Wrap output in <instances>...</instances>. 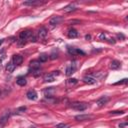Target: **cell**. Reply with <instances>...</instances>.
Listing matches in <instances>:
<instances>
[{
    "label": "cell",
    "mask_w": 128,
    "mask_h": 128,
    "mask_svg": "<svg viewBox=\"0 0 128 128\" xmlns=\"http://www.w3.org/2000/svg\"><path fill=\"white\" fill-rule=\"evenodd\" d=\"M48 55H46V54H41L40 56H39V62L40 63H42V62H46L47 60H48Z\"/></svg>",
    "instance_id": "22"
},
{
    "label": "cell",
    "mask_w": 128,
    "mask_h": 128,
    "mask_svg": "<svg viewBox=\"0 0 128 128\" xmlns=\"http://www.w3.org/2000/svg\"><path fill=\"white\" fill-rule=\"evenodd\" d=\"M54 76H58L59 74H60V72H59V71H53V73H52Z\"/></svg>",
    "instance_id": "34"
},
{
    "label": "cell",
    "mask_w": 128,
    "mask_h": 128,
    "mask_svg": "<svg viewBox=\"0 0 128 128\" xmlns=\"http://www.w3.org/2000/svg\"><path fill=\"white\" fill-rule=\"evenodd\" d=\"M71 108L77 110V111H84L88 108V104L85 103V102H74V103L71 104Z\"/></svg>",
    "instance_id": "1"
},
{
    "label": "cell",
    "mask_w": 128,
    "mask_h": 128,
    "mask_svg": "<svg viewBox=\"0 0 128 128\" xmlns=\"http://www.w3.org/2000/svg\"><path fill=\"white\" fill-rule=\"evenodd\" d=\"M43 2L39 1V0H28V1H25L23 4L24 5H29V6H35V5H40Z\"/></svg>",
    "instance_id": "13"
},
{
    "label": "cell",
    "mask_w": 128,
    "mask_h": 128,
    "mask_svg": "<svg viewBox=\"0 0 128 128\" xmlns=\"http://www.w3.org/2000/svg\"><path fill=\"white\" fill-rule=\"evenodd\" d=\"M9 117H10V111H9V110L3 112V114L1 115V117H0V128H3L6 125Z\"/></svg>",
    "instance_id": "2"
},
{
    "label": "cell",
    "mask_w": 128,
    "mask_h": 128,
    "mask_svg": "<svg viewBox=\"0 0 128 128\" xmlns=\"http://www.w3.org/2000/svg\"><path fill=\"white\" fill-rule=\"evenodd\" d=\"M76 83H77V79H75V78L68 79V84H70V85H75Z\"/></svg>",
    "instance_id": "28"
},
{
    "label": "cell",
    "mask_w": 128,
    "mask_h": 128,
    "mask_svg": "<svg viewBox=\"0 0 128 128\" xmlns=\"http://www.w3.org/2000/svg\"><path fill=\"white\" fill-rule=\"evenodd\" d=\"M76 9H77V8H76L74 5H72V4H69V5H67L66 7L63 8L64 12H72V11H75Z\"/></svg>",
    "instance_id": "19"
},
{
    "label": "cell",
    "mask_w": 128,
    "mask_h": 128,
    "mask_svg": "<svg viewBox=\"0 0 128 128\" xmlns=\"http://www.w3.org/2000/svg\"><path fill=\"white\" fill-rule=\"evenodd\" d=\"M117 38H118V39H124L125 36L123 35V34H118V35H117Z\"/></svg>",
    "instance_id": "31"
},
{
    "label": "cell",
    "mask_w": 128,
    "mask_h": 128,
    "mask_svg": "<svg viewBox=\"0 0 128 128\" xmlns=\"http://www.w3.org/2000/svg\"><path fill=\"white\" fill-rule=\"evenodd\" d=\"M127 81H128V79H127V78H124V79H122V80H120V81H118V82H115V83H114V85H120V84H126V83H127Z\"/></svg>",
    "instance_id": "25"
},
{
    "label": "cell",
    "mask_w": 128,
    "mask_h": 128,
    "mask_svg": "<svg viewBox=\"0 0 128 128\" xmlns=\"http://www.w3.org/2000/svg\"><path fill=\"white\" fill-rule=\"evenodd\" d=\"M16 83L18 84L19 86H24V85H26L27 81H26V79H25L24 77H18L17 80H16Z\"/></svg>",
    "instance_id": "20"
},
{
    "label": "cell",
    "mask_w": 128,
    "mask_h": 128,
    "mask_svg": "<svg viewBox=\"0 0 128 128\" xmlns=\"http://www.w3.org/2000/svg\"><path fill=\"white\" fill-rule=\"evenodd\" d=\"M32 35V32L30 30H24V31H21L20 34H19V39L20 41H23L24 40H27L30 38V36Z\"/></svg>",
    "instance_id": "3"
},
{
    "label": "cell",
    "mask_w": 128,
    "mask_h": 128,
    "mask_svg": "<svg viewBox=\"0 0 128 128\" xmlns=\"http://www.w3.org/2000/svg\"><path fill=\"white\" fill-rule=\"evenodd\" d=\"M12 62L15 64V65H20L22 62H23V57L19 54H15L13 55V58H12Z\"/></svg>",
    "instance_id": "9"
},
{
    "label": "cell",
    "mask_w": 128,
    "mask_h": 128,
    "mask_svg": "<svg viewBox=\"0 0 128 128\" xmlns=\"http://www.w3.org/2000/svg\"><path fill=\"white\" fill-rule=\"evenodd\" d=\"M127 126V122H123V123H120L119 124V128H124Z\"/></svg>",
    "instance_id": "30"
},
{
    "label": "cell",
    "mask_w": 128,
    "mask_h": 128,
    "mask_svg": "<svg viewBox=\"0 0 128 128\" xmlns=\"http://www.w3.org/2000/svg\"><path fill=\"white\" fill-rule=\"evenodd\" d=\"M0 95H1V90H0Z\"/></svg>",
    "instance_id": "38"
},
{
    "label": "cell",
    "mask_w": 128,
    "mask_h": 128,
    "mask_svg": "<svg viewBox=\"0 0 128 128\" xmlns=\"http://www.w3.org/2000/svg\"><path fill=\"white\" fill-rule=\"evenodd\" d=\"M123 113H124L123 110H116V111H110V112H109V114H111V115H114V114L121 115V114H123Z\"/></svg>",
    "instance_id": "24"
},
{
    "label": "cell",
    "mask_w": 128,
    "mask_h": 128,
    "mask_svg": "<svg viewBox=\"0 0 128 128\" xmlns=\"http://www.w3.org/2000/svg\"><path fill=\"white\" fill-rule=\"evenodd\" d=\"M30 68H32V70L39 69V68H40V62L37 61V60H32L30 62Z\"/></svg>",
    "instance_id": "16"
},
{
    "label": "cell",
    "mask_w": 128,
    "mask_h": 128,
    "mask_svg": "<svg viewBox=\"0 0 128 128\" xmlns=\"http://www.w3.org/2000/svg\"><path fill=\"white\" fill-rule=\"evenodd\" d=\"M77 36H78L77 30H75V29H70L69 31H68V37H69V38H76Z\"/></svg>",
    "instance_id": "18"
},
{
    "label": "cell",
    "mask_w": 128,
    "mask_h": 128,
    "mask_svg": "<svg viewBox=\"0 0 128 128\" xmlns=\"http://www.w3.org/2000/svg\"><path fill=\"white\" fill-rule=\"evenodd\" d=\"M61 17H59V16H54L53 18H51L50 21H49V24L51 25V26H56V25H58L59 23L61 22Z\"/></svg>",
    "instance_id": "11"
},
{
    "label": "cell",
    "mask_w": 128,
    "mask_h": 128,
    "mask_svg": "<svg viewBox=\"0 0 128 128\" xmlns=\"http://www.w3.org/2000/svg\"><path fill=\"white\" fill-rule=\"evenodd\" d=\"M99 38H100L101 40H104V39H105V34H104V33H101L100 36H99Z\"/></svg>",
    "instance_id": "32"
},
{
    "label": "cell",
    "mask_w": 128,
    "mask_h": 128,
    "mask_svg": "<svg viewBox=\"0 0 128 128\" xmlns=\"http://www.w3.org/2000/svg\"><path fill=\"white\" fill-rule=\"evenodd\" d=\"M108 101H109V97H107V96H102V97H100L96 101V104H97L98 107H102V106H104Z\"/></svg>",
    "instance_id": "8"
},
{
    "label": "cell",
    "mask_w": 128,
    "mask_h": 128,
    "mask_svg": "<svg viewBox=\"0 0 128 128\" xmlns=\"http://www.w3.org/2000/svg\"><path fill=\"white\" fill-rule=\"evenodd\" d=\"M53 92H54L53 87H49L48 89H46V90L44 91L45 95H46L47 97H52V96H53Z\"/></svg>",
    "instance_id": "21"
},
{
    "label": "cell",
    "mask_w": 128,
    "mask_h": 128,
    "mask_svg": "<svg viewBox=\"0 0 128 128\" xmlns=\"http://www.w3.org/2000/svg\"><path fill=\"white\" fill-rule=\"evenodd\" d=\"M120 66H121V63L119 62V61H117V60H113L111 62V64H110V68H111L112 70L119 69V68H120Z\"/></svg>",
    "instance_id": "14"
},
{
    "label": "cell",
    "mask_w": 128,
    "mask_h": 128,
    "mask_svg": "<svg viewBox=\"0 0 128 128\" xmlns=\"http://www.w3.org/2000/svg\"><path fill=\"white\" fill-rule=\"evenodd\" d=\"M14 69H15V64L11 61V62H9L7 65H6V71L8 72V73H12L13 71H14Z\"/></svg>",
    "instance_id": "17"
},
{
    "label": "cell",
    "mask_w": 128,
    "mask_h": 128,
    "mask_svg": "<svg viewBox=\"0 0 128 128\" xmlns=\"http://www.w3.org/2000/svg\"><path fill=\"white\" fill-rule=\"evenodd\" d=\"M3 42H4V39H0V45H1Z\"/></svg>",
    "instance_id": "37"
},
{
    "label": "cell",
    "mask_w": 128,
    "mask_h": 128,
    "mask_svg": "<svg viewBox=\"0 0 128 128\" xmlns=\"http://www.w3.org/2000/svg\"><path fill=\"white\" fill-rule=\"evenodd\" d=\"M76 62L75 61H73L72 63H71V65H69L67 68H66V75L67 76H70V75H72L74 72H75V70H76V64H75Z\"/></svg>",
    "instance_id": "7"
},
{
    "label": "cell",
    "mask_w": 128,
    "mask_h": 128,
    "mask_svg": "<svg viewBox=\"0 0 128 128\" xmlns=\"http://www.w3.org/2000/svg\"><path fill=\"white\" fill-rule=\"evenodd\" d=\"M92 115H89V114H80V115H76L75 116V120L77 121H87V120H90L92 119Z\"/></svg>",
    "instance_id": "5"
},
{
    "label": "cell",
    "mask_w": 128,
    "mask_h": 128,
    "mask_svg": "<svg viewBox=\"0 0 128 128\" xmlns=\"http://www.w3.org/2000/svg\"><path fill=\"white\" fill-rule=\"evenodd\" d=\"M90 38H91V36H90V35H86V36H85V39H87V40H88V39H90Z\"/></svg>",
    "instance_id": "36"
},
{
    "label": "cell",
    "mask_w": 128,
    "mask_h": 128,
    "mask_svg": "<svg viewBox=\"0 0 128 128\" xmlns=\"http://www.w3.org/2000/svg\"><path fill=\"white\" fill-rule=\"evenodd\" d=\"M109 42H110V43H113V44H114V43H115V40H114L113 38H110V39H109Z\"/></svg>",
    "instance_id": "35"
},
{
    "label": "cell",
    "mask_w": 128,
    "mask_h": 128,
    "mask_svg": "<svg viewBox=\"0 0 128 128\" xmlns=\"http://www.w3.org/2000/svg\"><path fill=\"white\" fill-rule=\"evenodd\" d=\"M26 96L29 100H36L37 99V93L35 90H30L26 93Z\"/></svg>",
    "instance_id": "12"
},
{
    "label": "cell",
    "mask_w": 128,
    "mask_h": 128,
    "mask_svg": "<svg viewBox=\"0 0 128 128\" xmlns=\"http://www.w3.org/2000/svg\"><path fill=\"white\" fill-rule=\"evenodd\" d=\"M55 80V76L50 73V74H46L44 76V82H53Z\"/></svg>",
    "instance_id": "15"
},
{
    "label": "cell",
    "mask_w": 128,
    "mask_h": 128,
    "mask_svg": "<svg viewBox=\"0 0 128 128\" xmlns=\"http://www.w3.org/2000/svg\"><path fill=\"white\" fill-rule=\"evenodd\" d=\"M26 107L25 106H22V107H19V108H17L16 109V112L17 113H21V112H24V111H26Z\"/></svg>",
    "instance_id": "26"
},
{
    "label": "cell",
    "mask_w": 128,
    "mask_h": 128,
    "mask_svg": "<svg viewBox=\"0 0 128 128\" xmlns=\"http://www.w3.org/2000/svg\"><path fill=\"white\" fill-rule=\"evenodd\" d=\"M68 53L69 54H72V55H85V52H83L82 50L80 49H77V48H74V47H68Z\"/></svg>",
    "instance_id": "6"
},
{
    "label": "cell",
    "mask_w": 128,
    "mask_h": 128,
    "mask_svg": "<svg viewBox=\"0 0 128 128\" xmlns=\"http://www.w3.org/2000/svg\"><path fill=\"white\" fill-rule=\"evenodd\" d=\"M82 80H83L84 83L89 84V85H91V84H95V83L97 82V79H96L93 75H86V76H84Z\"/></svg>",
    "instance_id": "4"
},
{
    "label": "cell",
    "mask_w": 128,
    "mask_h": 128,
    "mask_svg": "<svg viewBox=\"0 0 128 128\" xmlns=\"http://www.w3.org/2000/svg\"><path fill=\"white\" fill-rule=\"evenodd\" d=\"M68 22H69L70 24H80L81 23V21L80 20H69V21H68Z\"/></svg>",
    "instance_id": "29"
},
{
    "label": "cell",
    "mask_w": 128,
    "mask_h": 128,
    "mask_svg": "<svg viewBox=\"0 0 128 128\" xmlns=\"http://www.w3.org/2000/svg\"><path fill=\"white\" fill-rule=\"evenodd\" d=\"M38 38L40 39H44L47 36V29L45 27H40L38 30Z\"/></svg>",
    "instance_id": "10"
},
{
    "label": "cell",
    "mask_w": 128,
    "mask_h": 128,
    "mask_svg": "<svg viewBox=\"0 0 128 128\" xmlns=\"http://www.w3.org/2000/svg\"><path fill=\"white\" fill-rule=\"evenodd\" d=\"M68 127L69 126H68L67 124H65V123H59L55 126V128H68Z\"/></svg>",
    "instance_id": "27"
},
{
    "label": "cell",
    "mask_w": 128,
    "mask_h": 128,
    "mask_svg": "<svg viewBox=\"0 0 128 128\" xmlns=\"http://www.w3.org/2000/svg\"><path fill=\"white\" fill-rule=\"evenodd\" d=\"M32 74H33L34 77H38V76L41 74V72H40V68H39V69H34V70H32Z\"/></svg>",
    "instance_id": "23"
},
{
    "label": "cell",
    "mask_w": 128,
    "mask_h": 128,
    "mask_svg": "<svg viewBox=\"0 0 128 128\" xmlns=\"http://www.w3.org/2000/svg\"><path fill=\"white\" fill-rule=\"evenodd\" d=\"M50 58L51 59H55V58H57V54H55V53H52L50 55Z\"/></svg>",
    "instance_id": "33"
}]
</instances>
